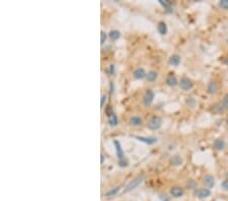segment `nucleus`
<instances>
[{"label":"nucleus","instance_id":"nucleus-32","mask_svg":"<svg viewBox=\"0 0 228 201\" xmlns=\"http://www.w3.org/2000/svg\"><path fill=\"white\" fill-rule=\"evenodd\" d=\"M106 95H104V96H102L101 97V108H104V107H105V105H106Z\"/></svg>","mask_w":228,"mask_h":201},{"label":"nucleus","instance_id":"nucleus-15","mask_svg":"<svg viewBox=\"0 0 228 201\" xmlns=\"http://www.w3.org/2000/svg\"><path fill=\"white\" fill-rule=\"evenodd\" d=\"M121 186H116L114 188H111V189H110L109 191H106V193H105V196L106 198H110V197H114V196L116 195H118V193L120 192V190H121Z\"/></svg>","mask_w":228,"mask_h":201},{"label":"nucleus","instance_id":"nucleus-38","mask_svg":"<svg viewBox=\"0 0 228 201\" xmlns=\"http://www.w3.org/2000/svg\"><path fill=\"white\" fill-rule=\"evenodd\" d=\"M227 43H228V39H227Z\"/></svg>","mask_w":228,"mask_h":201},{"label":"nucleus","instance_id":"nucleus-36","mask_svg":"<svg viewBox=\"0 0 228 201\" xmlns=\"http://www.w3.org/2000/svg\"><path fill=\"white\" fill-rule=\"evenodd\" d=\"M224 62H225V63H226V64H228V58H227V59H226V60H225V61H224Z\"/></svg>","mask_w":228,"mask_h":201},{"label":"nucleus","instance_id":"nucleus-10","mask_svg":"<svg viewBox=\"0 0 228 201\" xmlns=\"http://www.w3.org/2000/svg\"><path fill=\"white\" fill-rule=\"evenodd\" d=\"M203 183H204V185L206 186V188H209V189H211V188H213L215 186V178L214 176H212V175H206V176L203 178Z\"/></svg>","mask_w":228,"mask_h":201},{"label":"nucleus","instance_id":"nucleus-22","mask_svg":"<svg viewBox=\"0 0 228 201\" xmlns=\"http://www.w3.org/2000/svg\"><path fill=\"white\" fill-rule=\"evenodd\" d=\"M118 122H119L118 121V116L116 115V113H114L111 117H109V124H110V126H111V127L117 126L118 125Z\"/></svg>","mask_w":228,"mask_h":201},{"label":"nucleus","instance_id":"nucleus-1","mask_svg":"<svg viewBox=\"0 0 228 201\" xmlns=\"http://www.w3.org/2000/svg\"><path fill=\"white\" fill-rule=\"evenodd\" d=\"M144 181V176H137L136 178L133 179L132 181L129 182L128 185L125 187V189H124V193H129V192H131L133 190H135L137 187H138L139 185H141L142 182Z\"/></svg>","mask_w":228,"mask_h":201},{"label":"nucleus","instance_id":"nucleus-28","mask_svg":"<svg viewBox=\"0 0 228 201\" xmlns=\"http://www.w3.org/2000/svg\"><path fill=\"white\" fill-rule=\"evenodd\" d=\"M105 112H106V117H107V118L111 117V115H113V114L115 113V112H114V110H113V108H111V106H107V107H106V109Z\"/></svg>","mask_w":228,"mask_h":201},{"label":"nucleus","instance_id":"nucleus-7","mask_svg":"<svg viewBox=\"0 0 228 201\" xmlns=\"http://www.w3.org/2000/svg\"><path fill=\"white\" fill-rule=\"evenodd\" d=\"M135 138L140 141V142H143L145 144H148V145H152V144H155L157 142V138L156 137H150V136H135Z\"/></svg>","mask_w":228,"mask_h":201},{"label":"nucleus","instance_id":"nucleus-21","mask_svg":"<svg viewBox=\"0 0 228 201\" xmlns=\"http://www.w3.org/2000/svg\"><path fill=\"white\" fill-rule=\"evenodd\" d=\"M109 37L113 41H117L120 39V37H121V33L117 31V29H111V31L109 33Z\"/></svg>","mask_w":228,"mask_h":201},{"label":"nucleus","instance_id":"nucleus-16","mask_svg":"<svg viewBox=\"0 0 228 201\" xmlns=\"http://www.w3.org/2000/svg\"><path fill=\"white\" fill-rule=\"evenodd\" d=\"M184 162V160L183 157L179 156V155H174L173 156V157L170 159V164L174 166V167H179V166H182Z\"/></svg>","mask_w":228,"mask_h":201},{"label":"nucleus","instance_id":"nucleus-33","mask_svg":"<svg viewBox=\"0 0 228 201\" xmlns=\"http://www.w3.org/2000/svg\"><path fill=\"white\" fill-rule=\"evenodd\" d=\"M119 166L120 167H127L128 166V162L126 161H124V160L123 161H119Z\"/></svg>","mask_w":228,"mask_h":201},{"label":"nucleus","instance_id":"nucleus-8","mask_svg":"<svg viewBox=\"0 0 228 201\" xmlns=\"http://www.w3.org/2000/svg\"><path fill=\"white\" fill-rule=\"evenodd\" d=\"M114 145H115V149H116V155H117L118 159L120 161H123L125 159V153L121 146V143H120L118 140H114Z\"/></svg>","mask_w":228,"mask_h":201},{"label":"nucleus","instance_id":"nucleus-9","mask_svg":"<svg viewBox=\"0 0 228 201\" xmlns=\"http://www.w3.org/2000/svg\"><path fill=\"white\" fill-rule=\"evenodd\" d=\"M184 194V191L182 187L174 186L170 189V195L173 196L174 198H180V197H183Z\"/></svg>","mask_w":228,"mask_h":201},{"label":"nucleus","instance_id":"nucleus-17","mask_svg":"<svg viewBox=\"0 0 228 201\" xmlns=\"http://www.w3.org/2000/svg\"><path fill=\"white\" fill-rule=\"evenodd\" d=\"M157 31L162 36L166 35L168 29H167V25H166V24L164 23V21H159L158 24H157Z\"/></svg>","mask_w":228,"mask_h":201},{"label":"nucleus","instance_id":"nucleus-19","mask_svg":"<svg viewBox=\"0 0 228 201\" xmlns=\"http://www.w3.org/2000/svg\"><path fill=\"white\" fill-rule=\"evenodd\" d=\"M158 77V72L156 71H154V70H151V71H149L147 75H146V79H147L148 81H150V82H153V81H155Z\"/></svg>","mask_w":228,"mask_h":201},{"label":"nucleus","instance_id":"nucleus-4","mask_svg":"<svg viewBox=\"0 0 228 201\" xmlns=\"http://www.w3.org/2000/svg\"><path fill=\"white\" fill-rule=\"evenodd\" d=\"M195 196L200 199L208 198L209 196H211V190L209 188H198L195 191Z\"/></svg>","mask_w":228,"mask_h":201},{"label":"nucleus","instance_id":"nucleus-35","mask_svg":"<svg viewBox=\"0 0 228 201\" xmlns=\"http://www.w3.org/2000/svg\"><path fill=\"white\" fill-rule=\"evenodd\" d=\"M110 87H111L110 89H111V93L114 92V83H113V82H111V84H110Z\"/></svg>","mask_w":228,"mask_h":201},{"label":"nucleus","instance_id":"nucleus-11","mask_svg":"<svg viewBox=\"0 0 228 201\" xmlns=\"http://www.w3.org/2000/svg\"><path fill=\"white\" fill-rule=\"evenodd\" d=\"M146 75H147V73H146L144 68H142V67L136 68L134 72H133V76H134L136 79H143L144 77H146Z\"/></svg>","mask_w":228,"mask_h":201},{"label":"nucleus","instance_id":"nucleus-5","mask_svg":"<svg viewBox=\"0 0 228 201\" xmlns=\"http://www.w3.org/2000/svg\"><path fill=\"white\" fill-rule=\"evenodd\" d=\"M154 97H155V95H154L153 91H151V89H148V91L145 93V95L143 97V104H144V106L149 107L150 105H151L153 103V101H154Z\"/></svg>","mask_w":228,"mask_h":201},{"label":"nucleus","instance_id":"nucleus-25","mask_svg":"<svg viewBox=\"0 0 228 201\" xmlns=\"http://www.w3.org/2000/svg\"><path fill=\"white\" fill-rule=\"evenodd\" d=\"M219 6H220L222 9L228 10V0H221V1L219 2Z\"/></svg>","mask_w":228,"mask_h":201},{"label":"nucleus","instance_id":"nucleus-31","mask_svg":"<svg viewBox=\"0 0 228 201\" xmlns=\"http://www.w3.org/2000/svg\"><path fill=\"white\" fill-rule=\"evenodd\" d=\"M115 71H116V66L114 65V64H111V65L109 66V69H107V72H109L110 74L114 75V74H115Z\"/></svg>","mask_w":228,"mask_h":201},{"label":"nucleus","instance_id":"nucleus-24","mask_svg":"<svg viewBox=\"0 0 228 201\" xmlns=\"http://www.w3.org/2000/svg\"><path fill=\"white\" fill-rule=\"evenodd\" d=\"M187 187L189 188V189L197 190V182L195 180H193V179H191V180H189L187 182Z\"/></svg>","mask_w":228,"mask_h":201},{"label":"nucleus","instance_id":"nucleus-12","mask_svg":"<svg viewBox=\"0 0 228 201\" xmlns=\"http://www.w3.org/2000/svg\"><path fill=\"white\" fill-rule=\"evenodd\" d=\"M213 146H214V148L216 149V151H224V148H225V141L223 140L222 138H218V139H216V140L214 141Z\"/></svg>","mask_w":228,"mask_h":201},{"label":"nucleus","instance_id":"nucleus-37","mask_svg":"<svg viewBox=\"0 0 228 201\" xmlns=\"http://www.w3.org/2000/svg\"><path fill=\"white\" fill-rule=\"evenodd\" d=\"M226 124H227V126H228V118L226 119Z\"/></svg>","mask_w":228,"mask_h":201},{"label":"nucleus","instance_id":"nucleus-26","mask_svg":"<svg viewBox=\"0 0 228 201\" xmlns=\"http://www.w3.org/2000/svg\"><path fill=\"white\" fill-rule=\"evenodd\" d=\"M187 104H188L189 107H191V108H194V107L196 106V100L194 99V98H188Z\"/></svg>","mask_w":228,"mask_h":201},{"label":"nucleus","instance_id":"nucleus-3","mask_svg":"<svg viewBox=\"0 0 228 201\" xmlns=\"http://www.w3.org/2000/svg\"><path fill=\"white\" fill-rule=\"evenodd\" d=\"M193 85H194V83H193L192 79L187 77V76H184V77H182L179 80V87L183 91H186V92L190 91V89L193 87Z\"/></svg>","mask_w":228,"mask_h":201},{"label":"nucleus","instance_id":"nucleus-30","mask_svg":"<svg viewBox=\"0 0 228 201\" xmlns=\"http://www.w3.org/2000/svg\"><path fill=\"white\" fill-rule=\"evenodd\" d=\"M221 188L224 191H228V179H225V180L221 183Z\"/></svg>","mask_w":228,"mask_h":201},{"label":"nucleus","instance_id":"nucleus-27","mask_svg":"<svg viewBox=\"0 0 228 201\" xmlns=\"http://www.w3.org/2000/svg\"><path fill=\"white\" fill-rule=\"evenodd\" d=\"M222 106L224 107L225 110H228V93L223 97V100H222Z\"/></svg>","mask_w":228,"mask_h":201},{"label":"nucleus","instance_id":"nucleus-18","mask_svg":"<svg viewBox=\"0 0 228 201\" xmlns=\"http://www.w3.org/2000/svg\"><path fill=\"white\" fill-rule=\"evenodd\" d=\"M168 63L171 66H179L180 63V56L178 54H174L173 56L169 58Z\"/></svg>","mask_w":228,"mask_h":201},{"label":"nucleus","instance_id":"nucleus-29","mask_svg":"<svg viewBox=\"0 0 228 201\" xmlns=\"http://www.w3.org/2000/svg\"><path fill=\"white\" fill-rule=\"evenodd\" d=\"M106 39H107V35L104 31H101V44L104 45L106 43Z\"/></svg>","mask_w":228,"mask_h":201},{"label":"nucleus","instance_id":"nucleus-2","mask_svg":"<svg viewBox=\"0 0 228 201\" xmlns=\"http://www.w3.org/2000/svg\"><path fill=\"white\" fill-rule=\"evenodd\" d=\"M162 126V119L158 116L152 117L147 123V127L150 130H158Z\"/></svg>","mask_w":228,"mask_h":201},{"label":"nucleus","instance_id":"nucleus-34","mask_svg":"<svg viewBox=\"0 0 228 201\" xmlns=\"http://www.w3.org/2000/svg\"><path fill=\"white\" fill-rule=\"evenodd\" d=\"M101 164H105V156L104 155H101Z\"/></svg>","mask_w":228,"mask_h":201},{"label":"nucleus","instance_id":"nucleus-6","mask_svg":"<svg viewBox=\"0 0 228 201\" xmlns=\"http://www.w3.org/2000/svg\"><path fill=\"white\" fill-rule=\"evenodd\" d=\"M219 88H220V85L217 82L216 80H211L210 82L208 83L207 87V92L210 93V95H215L219 92Z\"/></svg>","mask_w":228,"mask_h":201},{"label":"nucleus","instance_id":"nucleus-23","mask_svg":"<svg viewBox=\"0 0 228 201\" xmlns=\"http://www.w3.org/2000/svg\"><path fill=\"white\" fill-rule=\"evenodd\" d=\"M224 111H226L224 109V107L222 106V104H216V105H214L213 106V112L214 113H223Z\"/></svg>","mask_w":228,"mask_h":201},{"label":"nucleus","instance_id":"nucleus-14","mask_svg":"<svg viewBox=\"0 0 228 201\" xmlns=\"http://www.w3.org/2000/svg\"><path fill=\"white\" fill-rule=\"evenodd\" d=\"M129 123H130V125H132V126L138 127L143 124V119H142L140 116H132L130 118V120H129Z\"/></svg>","mask_w":228,"mask_h":201},{"label":"nucleus","instance_id":"nucleus-13","mask_svg":"<svg viewBox=\"0 0 228 201\" xmlns=\"http://www.w3.org/2000/svg\"><path fill=\"white\" fill-rule=\"evenodd\" d=\"M165 82H166L167 85H168V87H175V85L179 84V80L176 79V77L173 73H170L168 76H167L166 79H165Z\"/></svg>","mask_w":228,"mask_h":201},{"label":"nucleus","instance_id":"nucleus-20","mask_svg":"<svg viewBox=\"0 0 228 201\" xmlns=\"http://www.w3.org/2000/svg\"><path fill=\"white\" fill-rule=\"evenodd\" d=\"M158 2L160 5H162V7L164 8V9L167 11V12H173V6H171V4L168 2V1H163V0H158Z\"/></svg>","mask_w":228,"mask_h":201}]
</instances>
